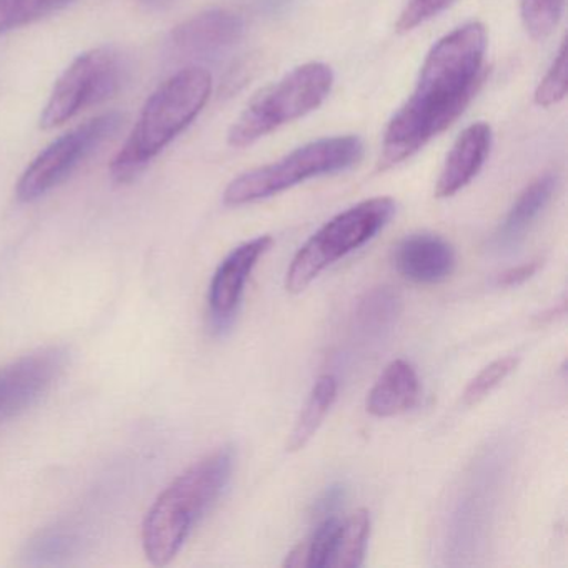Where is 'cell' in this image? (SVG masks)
I'll return each mask as SVG.
<instances>
[{
  "label": "cell",
  "instance_id": "8992f818",
  "mask_svg": "<svg viewBox=\"0 0 568 568\" xmlns=\"http://www.w3.org/2000/svg\"><path fill=\"white\" fill-rule=\"evenodd\" d=\"M394 214L390 197H375L335 215L298 248L288 265L285 288L291 294L304 292L325 268L372 241Z\"/></svg>",
  "mask_w": 568,
  "mask_h": 568
},
{
  "label": "cell",
  "instance_id": "9c48e42d",
  "mask_svg": "<svg viewBox=\"0 0 568 568\" xmlns=\"http://www.w3.org/2000/svg\"><path fill=\"white\" fill-rule=\"evenodd\" d=\"M65 362L64 347H48L0 368V425L34 407L61 377Z\"/></svg>",
  "mask_w": 568,
  "mask_h": 568
},
{
  "label": "cell",
  "instance_id": "d6986e66",
  "mask_svg": "<svg viewBox=\"0 0 568 568\" xmlns=\"http://www.w3.org/2000/svg\"><path fill=\"white\" fill-rule=\"evenodd\" d=\"M341 525V518L335 517V515H327L317 525L312 537L307 541H302L287 555L285 567H328V560H331L332 551H334Z\"/></svg>",
  "mask_w": 568,
  "mask_h": 568
},
{
  "label": "cell",
  "instance_id": "30bf717a",
  "mask_svg": "<svg viewBox=\"0 0 568 568\" xmlns=\"http://www.w3.org/2000/svg\"><path fill=\"white\" fill-rule=\"evenodd\" d=\"M245 21L231 9H211L179 24L169 36V51L179 61H211L234 49Z\"/></svg>",
  "mask_w": 568,
  "mask_h": 568
},
{
  "label": "cell",
  "instance_id": "603a6c76",
  "mask_svg": "<svg viewBox=\"0 0 568 568\" xmlns=\"http://www.w3.org/2000/svg\"><path fill=\"white\" fill-rule=\"evenodd\" d=\"M517 365L518 358L515 357H504L491 362L477 377L471 378L470 384L465 388L464 404L471 407V405H477L478 402L484 400L495 387H498L517 368Z\"/></svg>",
  "mask_w": 568,
  "mask_h": 568
},
{
  "label": "cell",
  "instance_id": "7402d4cb",
  "mask_svg": "<svg viewBox=\"0 0 568 568\" xmlns=\"http://www.w3.org/2000/svg\"><path fill=\"white\" fill-rule=\"evenodd\" d=\"M567 44L564 42L560 45V51L555 55L550 69L535 91V104L540 108H551V105L560 104L567 98Z\"/></svg>",
  "mask_w": 568,
  "mask_h": 568
},
{
  "label": "cell",
  "instance_id": "44dd1931",
  "mask_svg": "<svg viewBox=\"0 0 568 568\" xmlns=\"http://www.w3.org/2000/svg\"><path fill=\"white\" fill-rule=\"evenodd\" d=\"M567 0H520L525 29L535 41L550 38L564 16Z\"/></svg>",
  "mask_w": 568,
  "mask_h": 568
},
{
  "label": "cell",
  "instance_id": "9a60e30c",
  "mask_svg": "<svg viewBox=\"0 0 568 568\" xmlns=\"http://www.w3.org/2000/svg\"><path fill=\"white\" fill-rule=\"evenodd\" d=\"M557 189V178L554 174H544L535 179L515 202L514 207L505 217L504 224L498 229V248H510L517 245L527 234L528 229L544 212Z\"/></svg>",
  "mask_w": 568,
  "mask_h": 568
},
{
  "label": "cell",
  "instance_id": "7c38bea8",
  "mask_svg": "<svg viewBox=\"0 0 568 568\" xmlns=\"http://www.w3.org/2000/svg\"><path fill=\"white\" fill-rule=\"evenodd\" d=\"M398 274L415 284H438L450 277L457 264L454 247L434 234H414L395 248Z\"/></svg>",
  "mask_w": 568,
  "mask_h": 568
},
{
  "label": "cell",
  "instance_id": "2e32d148",
  "mask_svg": "<svg viewBox=\"0 0 568 568\" xmlns=\"http://www.w3.org/2000/svg\"><path fill=\"white\" fill-rule=\"evenodd\" d=\"M338 384L334 375H322L317 378L311 395L295 422L294 430L287 442L288 452H297L304 448L317 434L318 427L324 422L325 415L331 410L337 398Z\"/></svg>",
  "mask_w": 568,
  "mask_h": 568
},
{
  "label": "cell",
  "instance_id": "3957f363",
  "mask_svg": "<svg viewBox=\"0 0 568 568\" xmlns=\"http://www.w3.org/2000/svg\"><path fill=\"white\" fill-rule=\"evenodd\" d=\"M212 92V75L191 65L164 82L145 102L128 141L111 164L115 181L138 178L174 139L204 111Z\"/></svg>",
  "mask_w": 568,
  "mask_h": 568
},
{
  "label": "cell",
  "instance_id": "7a4b0ae2",
  "mask_svg": "<svg viewBox=\"0 0 568 568\" xmlns=\"http://www.w3.org/2000/svg\"><path fill=\"white\" fill-rule=\"evenodd\" d=\"M234 470V450L222 447L182 471L149 508L142 547L154 567L178 557L205 511L221 497Z\"/></svg>",
  "mask_w": 568,
  "mask_h": 568
},
{
  "label": "cell",
  "instance_id": "277c9868",
  "mask_svg": "<svg viewBox=\"0 0 568 568\" xmlns=\"http://www.w3.org/2000/svg\"><path fill=\"white\" fill-rule=\"evenodd\" d=\"M364 158V142L355 135L321 139L295 149L274 164L245 172L224 192V204L241 207L274 197L302 182L321 175L337 174L354 168Z\"/></svg>",
  "mask_w": 568,
  "mask_h": 568
},
{
  "label": "cell",
  "instance_id": "484cf974",
  "mask_svg": "<svg viewBox=\"0 0 568 568\" xmlns=\"http://www.w3.org/2000/svg\"><path fill=\"white\" fill-rule=\"evenodd\" d=\"M139 2L149 9H161L164 8V6L171 4L174 0H139Z\"/></svg>",
  "mask_w": 568,
  "mask_h": 568
},
{
  "label": "cell",
  "instance_id": "8fae6325",
  "mask_svg": "<svg viewBox=\"0 0 568 568\" xmlns=\"http://www.w3.org/2000/svg\"><path fill=\"white\" fill-rule=\"evenodd\" d=\"M272 242L274 241L271 235L252 239L234 248L219 265L209 291L212 321L219 327L227 324L237 311L245 284L257 265L258 258L271 248Z\"/></svg>",
  "mask_w": 568,
  "mask_h": 568
},
{
  "label": "cell",
  "instance_id": "5b68a950",
  "mask_svg": "<svg viewBox=\"0 0 568 568\" xmlns=\"http://www.w3.org/2000/svg\"><path fill=\"white\" fill-rule=\"evenodd\" d=\"M334 85V72L322 62H308L262 91L229 131L232 148L244 149L282 125L311 114L324 104Z\"/></svg>",
  "mask_w": 568,
  "mask_h": 568
},
{
  "label": "cell",
  "instance_id": "ffe728a7",
  "mask_svg": "<svg viewBox=\"0 0 568 568\" xmlns=\"http://www.w3.org/2000/svg\"><path fill=\"white\" fill-rule=\"evenodd\" d=\"M72 0H0V36L61 11Z\"/></svg>",
  "mask_w": 568,
  "mask_h": 568
},
{
  "label": "cell",
  "instance_id": "ba28073f",
  "mask_svg": "<svg viewBox=\"0 0 568 568\" xmlns=\"http://www.w3.org/2000/svg\"><path fill=\"white\" fill-rule=\"evenodd\" d=\"M118 112L99 115L55 139L26 169L18 184V197L34 202L65 181L92 152L98 151L121 125Z\"/></svg>",
  "mask_w": 568,
  "mask_h": 568
},
{
  "label": "cell",
  "instance_id": "52a82bcc",
  "mask_svg": "<svg viewBox=\"0 0 568 568\" xmlns=\"http://www.w3.org/2000/svg\"><path fill=\"white\" fill-rule=\"evenodd\" d=\"M121 52L98 48L79 55L55 82L41 115V128H61L85 109L108 101L121 91L125 79Z\"/></svg>",
  "mask_w": 568,
  "mask_h": 568
},
{
  "label": "cell",
  "instance_id": "6da1fadb",
  "mask_svg": "<svg viewBox=\"0 0 568 568\" xmlns=\"http://www.w3.org/2000/svg\"><path fill=\"white\" fill-rule=\"evenodd\" d=\"M485 52L487 31L480 22L460 26L432 48L414 92L387 125L382 171L417 154L460 118L484 79Z\"/></svg>",
  "mask_w": 568,
  "mask_h": 568
},
{
  "label": "cell",
  "instance_id": "e0dca14e",
  "mask_svg": "<svg viewBox=\"0 0 568 568\" xmlns=\"http://www.w3.org/2000/svg\"><path fill=\"white\" fill-rule=\"evenodd\" d=\"M368 537H371V514L365 508H361L342 520L328 567H361L367 551Z\"/></svg>",
  "mask_w": 568,
  "mask_h": 568
},
{
  "label": "cell",
  "instance_id": "d4e9b609",
  "mask_svg": "<svg viewBox=\"0 0 568 568\" xmlns=\"http://www.w3.org/2000/svg\"><path fill=\"white\" fill-rule=\"evenodd\" d=\"M540 265L541 261L534 258V261L525 262V264L517 265V267L507 268L498 275L497 285H500V287H517V285L528 281L531 275H535Z\"/></svg>",
  "mask_w": 568,
  "mask_h": 568
},
{
  "label": "cell",
  "instance_id": "5bb4252c",
  "mask_svg": "<svg viewBox=\"0 0 568 568\" xmlns=\"http://www.w3.org/2000/svg\"><path fill=\"white\" fill-rule=\"evenodd\" d=\"M420 397L417 372L408 362H390L368 392V414L378 418L395 417L410 410Z\"/></svg>",
  "mask_w": 568,
  "mask_h": 568
},
{
  "label": "cell",
  "instance_id": "4fadbf2b",
  "mask_svg": "<svg viewBox=\"0 0 568 568\" xmlns=\"http://www.w3.org/2000/svg\"><path fill=\"white\" fill-rule=\"evenodd\" d=\"M491 139L490 125L485 122H475L458 135L435 185L438 199L454 197L477 178L490 154Z\"/></svg>",
  "mask_w": 568,
  "mask_h": 568
},
{
  "label": "cell",
  "instance_id": "cb8c5ba5",
  "mask_svg": "<svg viewBox=\"0 0 568 568\" xmlns=\"http://www.w3.org/2000/svg\"><path fill=\"white\" fill-rule=\"evenodd\" d=\"M454 2L455 0H408L395 28L398 32L414 31L447 11Z\"/></svg>",
  "mask_w": 568,
  "mask_h": 568
},
{
  "label": "cell",
  "instance_id": "ac0fdd59",
  "mask_svg": "<svg viewBox=\"0 0 568 568\" xmlns=\"http://www.w3.org/2000/svg\"><path fill=\"white\" fill-rule=\"evenodd\" d=\"M402 311V301L392 287L372 288L358 302L355 322L368 335H381L390 328Z\"/></svg>",
  "mask_w": 568,
  "mask_h": 568
}]
</instances>
